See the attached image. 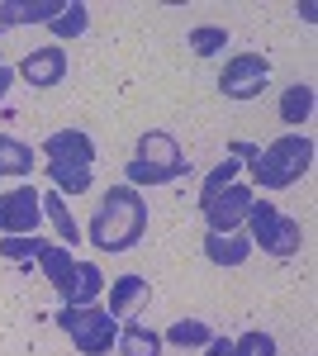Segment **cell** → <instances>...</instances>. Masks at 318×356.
<instances>
[{"instance_id":"1","label":"cell","mask_w":318,"mask_h":356,"mask_svg":"<svg viewBox=\"0 0 318 356\" xmlns=\"http://www.w3.org/2000/svg\"><path fill=\"white\" fill-rule=\"evenodd\" d=\"M314 152L318 147H314L309 134H280V138H271L266 147H247V143H233V147H228V157L247 162L252 181H257L262 191H285L299 176H309V171H314Z\"/></svg>"},{"instance_id":"2","label":"cell","mask_w":318,"mask_h":356,"mask_svg":"<svg viewBox=\"0 0 318 356\" xmlns=\"http://www.w3.org/2000/svg\"><path fill=\"white\" fill-rule=\"evenodd\" d=\"M143 233H148V200L133 191V186L105 191L95 219L86 228V238H90L95 252H129V247L143 243Z\"/></svg>"},{"instance_id":"3","label":"cell","mask_w":318,"mask_h":356,"mask_svg":"<svg viewBox=\"0 0 318 356\" xmlns=\"http://www.w3.org/2000/svg\"><path fill=\"white\" fill-rule=\"evenodd\" d=\"M124 176H129V186H171V181H181L190 176L186 157H181V143L166 134V129H148V134L138 138V152H133V162L124 166Z\"/></svg>"},{"instance_id":"4","label":"cell","mask_w":318,"mask_h":356,"mask_svg":"<svg viewBox=\"0 0 318 356\" xmlns=\"http://www.w3.org/2000/svg\"><path fill=\"white\" fill-rule=\"evenodd\" d=\"M57 323L81 356H109V347L119 342V318H109V309L100 304H62Z\"/></svg>"},{"instance_id":"5","label":"cell","mask_w":318,"mask_h":356,"mask_svg":"<svg viewBox=\"0 0 318 356\" xmlns=\"http://www.w3.org/2000/svg\"><path fill=\"white\" fill-rule=\"evenodd\" d=\"M242 228H247L252 247H262L266 257H294V252L304 247V228H299V219L280 214V209L266 204V200H252V214H247Z\"/></svg>"},{"instance_id":"6","label":"cell","mask_w":318,"mask_h":356,"mask_svg":"<svg viewBox=\"0 0 318 356\" xmlns=\"http://www.w3.org/2000/svg\"><path fill=\"white\" fill-rule=\"evenodd\" d=\"M271 81V62L262 53H233L223 62V76H218V90L228 100H257Z\"/></svg>"},{"instance_id":"7","label":"cell","mask_w":318,"mask_h":356,"mask_svg":"<svg viewBox=\"0 0 318 356\" xmlns=\"http://www.w3.org/2000/svg\"><path fill=\"white\" fill-rule=\"evenodd\" d=\"M43 200L33 186H15L0 195V238H38Z\"/></svg>"},{"instance_id":"8","label":"cell","mask_w":318,"mask_h":356,"mask_svg":"<svg viewBox=\"0 0 318 356\" xmlns=\"http://www.w3.org/2000/svg\"><path fill=\"white\" fill-rule=\"evenodd\" d=\"M252 200H257L252 186H228V191L214 195L209 204H200L209 233H242V223H247V214H252Z\"/></svg>"},{"instance_id":"9","label":"cell","mask_w":318,"mask_h":356,"mask_svg":"<svg viewBox=\"0 0 318 356\" xmlns=\"http://www.w3.org/2000/svg\"><path fill=\"white\" fill-rule=\"evenodd\" d=\"M15 76H24L33 90H53V86L67 76V53H62V43H43V48L24 53V62H19Z\"/></svg>"},{"instance_id":"10","label":"cell","mask_w":318,"mask_h":356,"mask_svg":"<svg viewBox=\"0 0 318 356\" xmlns=\"http://www.w3.org/2000/svg\"><path fill=\"white\" fill-rule=\"evenodd\" d=\"M43 157L48 162H77V166H90L95 162V143L86 129H57V134L43 138Z\"/></svg>"},{"instance_id":"11","label":"cell","mask_w":318,"mask_h":356,"mask_svg":"<svg viewBox=\"0 0 318 356\" xmlns=\"http://www.w3.org/2000/svg\"><path fill=\"white\" fill-rule=\"evenodd\" d=\"M67 0H0V33L15 24H48Z\"/></svg>"},{"instance_id":"12","label":"cell","mask_w":318,"mask_h":356,"mask_svg":"<svg viewBox=\"0 0 318 356\" xmlns=\"http://www.w3.org/2000/svg\"><path fill=\"white\" fill-rule=\"evenodd\" d=\"M38 266H43V280L53 285L57 295H67V285H72V271H77V257H72V247L62 243H38V257H33Z\"/></svg>"},{"instance_id":"13","label":"cell","mask_w":318,"mask_h":356,"mask_svg":"<svg viewBox=\"0 0 318 356\" xmlns=\"http://www.w3.org/2000/svg\"><path fill=\"white\" fill-rule=\"evenodd\" d=\"M252 252H257V247H252L247 233H209V238H205V257H209L214 266H223V271L242 266Z\"/></svg>"},{"instance_id":"14","label":"cell","mask_w":318,"mask_h":356,"mask_svg":"<svg viewBox=\"0 0 318 356\" xmlns=\"http://www.w3.org/2000/svg\"><path fill=\"white\" fill-rule=\"evenodd\" d=\"M148 300V280L143 275H119V280H109V318H133V309Z\"/></svg>"},{"instance_id":"15","label":"cell","mask_w":318,"mask_h":356,"mask_svg":"<svg viewBox=\"0 0 318 356\" xmlns=\"http://www.w3.org/2000/svg\"><path fill=\"white\" fill-rule=\"evenodd\" d=\"M100 295H105V271H100L95 261H77V271H72V285H67L62 304H95Z\"/></svg>"},{"instance_id":"16","label":"cell","mask_w":318,"mask_h":356,"mask_svg":"<svg viewBox=\"0 0 318 356\" xmlns=\"http://www.w3.org/2000/svg\"><path fill=\"white\" fill-rule=\"evenodd\" d=\"M119 356H161V332L148 323H119Z\"/></svg>"},{"instance_id":"17","label":"cell","mask_w":318,"mask_h":356,"mask_svg":"<svg viewBox=\"0 0 318 356\" xmlns=\"http://www.w3.org/2000/svg\"><path fill=\"white\" fill-rule=\"evenodd\" d=\"M280 119L290 124V129H304L309 119H314V86L294 81L285 95H280Z\"/></svg>"},{"instance_id":"18","label":"cell","mask_w":318,"mask_h":356,"mask_svg":"<svg viewBox=\"0 0 318 356\" xmlns=\"http://www.w3.org/2000/svg\"><path fill=\"white\" fill-rule=\"evenodd\" d=\"M86 24H90V5H86V0H67L53 19H48V29H53L57 43H62V38H81Z\"/></svg>"},{"instance_id":"19","label":"cell","mask_w":318,"mask_h":356,"mask_svg":"<svg viewBox=\"0 0 318 356\" xmlns=\"http://www.w3.org/2000/svg\"><path fill=\"white\" fill-rule=\"evenodd\" d=\"M38 200H43V214L53 219V228L62 233V243H81V223L72 219V209H67V195H57V191H38Z\"/></svg>"},{"instance_id":"20","label":"cell","mask_w":318,"mask_h":356,"mask_svg":"<svg viewBox=\"0 0 318 356\" xmlns=\"http://www.w3.org/2000/svg\"><path fill=\"white\" fill-rule=\"evenodd\" d=\"M48 181H53L57 195H86L90 191V166L77 162H48Z\"/></svg>"},{"instance_id":"21","label":"cell","mask_w":318,"mask_h":356,"mask_svg":"<svg viewBox=\"0 0 318 356\" xmlns=\"http://www.w3.org/2000/svg\"><path fill=\"white\" fill-rule=\"evenodd\" d=\"M29 171H33V147L0 134V176H29Z\"/></svg>"},{"instance_id":"22","label":"cell","mask_w":318,"mask_h":356,"mask_svg":"<svg viewBox=\"0 0 318 356\" xmlns=\"http://www.w3.org/2000/svg\"><path fill=\"white\" fill-rule=\"evenodd\" d=\"M209 323H200V318H176L161 332V342H171V347H209Z\"/></svg>"},{"instance_id":"23","label":"cell","mask_w":318,"mask_h":356,"mask_svg":"<svg viewBox=\"0 0 318 356\" xmlns=\"http://www.w3.org/2000/svg\"><path fill=\"white\" fill-rule=\"evenodd\" d=\"M186 43H190V53L195 57H214V53H223L228 48V29H218V24H195L186 33Z\"/></svg>"},{"instance_id":"24","label":"cell","mask_w":318,"mask_h":356,"mask_svg":"<svg viewBox=\"0 0 318 356\" xmlns=\"http://www.w3.org/2000/svg\"><path fill=\"white\" fill-rule=\"evenodd\" d=\"M238 171H242V162L238 157H223V162L214 166L209 176H205V186H200V204H209L218 191H228V186H238Z\"/></svg>"},{"instance_id":"25","label":"cell","mask_w":318,"mask_h":356,"mask_svg":"<svg viewBox=\"0 0 318 356\" xmlns=\"http://www.w3.org/2000/svg\"><path fill=\"white\" fill-rule=\"evenodd\" d=\"M233 356H276V337L262 328H252V332H242L238 342H233Z\"/></svg>"},{"instance_id":"26","label":"cell","mask_w":318,"mask_h":356,"mask_svg":"<svg viewBox=\"0 0 318 356\" xmlns=\"http://www.w3.org/2000/svg\"><path fill=\"white\" fill-rule=\"evenodd\" d=\"M0 257L24 266V261H33V257H38V238H0Z\"/></svg>"},{"instance_id":"27","label":"cell","mask_w":318,"mask_h":356,"mask_svg":"<svg viewBox=\"0 0 318 356\" xmlns=\"http://www.w3.org/2000/svg\"><path fill=\"white\" fill-rule=\"evenodd\" d=\"M205 356H233V337H209Z\"/></svg>"},{"instance_id":"28","label":"cell","mask_w":318,"mask_h":356,"mask_svg":"<svg viewBox=\"0 0 318 356\" xmlns=\"http://www.w3.org/2000/svg\"><path fill=\"white\" fill-rule=\"evenodd\" d=\"M299 19H304V24H314V19H318V5H314V0H304V5H299Z\"/></svg>"},{"instance_id":"29","label":"cell","mask_w":318,"mask_h":356,"mask_svg":"<svg viewBox=\"0 0 318 356\" xmlns=\"http://www.w3.org/2000/svg\"><path fill=\"white\" fill-rule=\"evenodd\" d=\"M0 105H5V90H0Z\"/></svg>"}]
</instances>
